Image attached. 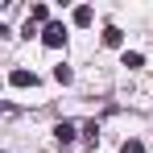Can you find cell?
I'll list each match as a JSON object with an SVG mask.
<instances>
[{"label":"cell","mask_w":153,"mask_h":153,"mask_svg":"<svg viewBox=\"0 0 153 153\" xmlns=\"http://www.w3.org/2000/svg\"><path fill=\"white\" fill-rule=\"evenodd\" d=\"M42 46H50V50H58V46H66V25H58V21H50V25L42 29Z\"/></svg>","instance_id":"6da1fadb"},{"label":"cell","mask_w":153,"mask_h":153,"mask_svg":"<svg viewBox=\"0 0 153 153\" xmlns=\"http://www.w3.org/2000/svg\"><path fill=\"white\" fill-rule=\"evenodd\" d=\"M13 87H37V75L33 71H13Z\"/></svg>","instance_id":"7a4b0ae2"},{"label":"cell","mask_w":153,"mask_h":153,"mask_svg":"<svg viewBox=\"0 0 153 153\" xmlns=\"http://www.w3.org/2000/svg\"><path fill=\"white\" fill-rule=\"evenodd\" d=\"M120 42H124V33H120V29H103V46H120Z\"/></svg>","instance_id":"3957f363"},{"label":"cell","mask_w":153,"mask_h":153,"mask_svg":"<svg viewBox=\"0 0 153 153\" xmlns=\"http://www.w3.org/2000/svg\"><path fill=\"white\" fill-rule=\"evenodd\" d=\"M91 17H95V13H91L87 4H83V8H75V25H91Z\"/></svg>","instance_id":"277c9868"},{"label":"cell","mask_w":153,"mask_h":153,"mask_svg":"<svg viewBox=\"0 0 153 153\" xmlns=\"http://www.w3.org/2000/svg\"><path fill=\"white\" fill-rule=\"evenodd\" d=\"M54 132H58V141H75V124H58Z\"/></svg>","instance_id":"5b68a950"},{"label":"cell","mask_w":153,"mask_h":153,"mask_svg":"<svg viewBox=\"0 0 153 153\" xmlns=\"http://www.w3.org/2000/svg\"><path fill=\"white\" fill-rule=\"evenodd\" d=\"M29 17H33V21H46V17H50V8H46V4H33V8H29Z\"/></svg>","instance_id":"8992f818"},{"label":"cell","mask_w":153,"mask_h":153,"mask_svg":"<svg viewBox=\"0 0 153 153\" xmlns=\"http://www.w3.org/2000/svg\"><path fill=\"white\" fill-rule=\"evenodd\" d=\"M54 79H58V83H71L75 75H71V66H54Z\"/></svg>","instance_id":"52a82bcc"},{"label":"cell","mask_w":153,"mask_h":153,"mask_svg":"<svg viewBox=\"0 0 153 153\" xmlns=\"http://www.w3.org/2000/svg\"><path fill=\"white\" fill-rule=\"evenodd\" d=\"M124 66H145V58H141V54L132 50V54H124Z\"/></svg>","instance_id":"ba28073f"},{"label":"cell","mask_w":153,"mask_h":153,"mask_svg":"<svg viewBox=\"0 0 153 153\" xmlns=\"http://www.w3.org/2000/svg\"><path fill=\"white\" fill-rule=\"evenodd\" d=\"M124 153H145V145L141 141H124Z\"/></svg>","instance_id":"9c48e42d"},{"label":"cell","mask_w":153,"mask_h":153,"mask_svg":"<svg viewBox=\"0 0 153 153\" xmlns=\"http://www.w3.org/2000/svg\"><path fill=\"white\" fill-rule=\"evenodd\" d=\"M4 33H8V29H4V25H0V37H4Z\"/></svg>","instance_id":"30bf717a"}]
</instances>
